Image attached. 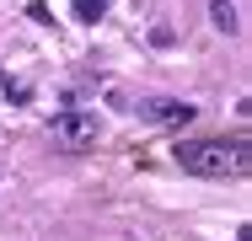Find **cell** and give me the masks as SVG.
<instances>
[{
    "mask_svg": "<svg viewBox=\"0 0 252 241\" xmlns=\"http://www.w3.org/2000/svg\"><path fill=\"white\" fill-rule=\"evenodd\" d=\"M172 161L193 177H247L252 172L247 140H177Z\"/></svg>",
    "mask_w": 252,
    "mask_h": 241,
    "instance_id": "1",
    "label": "cell"
},
{
    "mask_svg": "<svg viewBox=\"0 0 252 241\" xmlns=\"http://www.w3.org/2000/svg\"><path fill=\"white\" fill-rule=\"evenodd\" d=\"M49 134L59 150H92L102 140V123H97V113H59L49 123Z\"/></svg>",
    "mask_w": 252,
    "mask_h": 241,
    "instance_id": "2",
    "label": "cell"
},
{
    "mask_svg": "<svg viewBox=\"0 0 252 241\" xmlns=\"http://www.w3.org/2000/svg\"><path fill=\"white\" fill-rule=\"evenodd\" d=\"M134 113L145 123H172V129H183V123L199 118V107L193 102H177V96H145V102H134Z\"/></svg>",
    "mask_w": 252,
    "mask_h": 241,
    "instance_id": "3",
    "label": "cell"
},
{
    "mask_svg": "<svg viewBox=\"0 0 252 241\" xmlns=\"http://www.w3.org/2000/svg\"><path fill=\"white\" fill-rule=\"evenodd\" d=\"M209 11H215V27L220 32H236V5L231 0H209Z\"/></svg>",
    "mask_w": 252,
    "mask_h": 241,
    "instance_id": "4",
    "label": "cell"
},
{
    "mask_svg": "<svg viewBox=\"0 0 252 241\" xmlns=\"http://www.w3.org/2000/svg\"><path fill=\"white\" fill-rule=\"evenodd\" d=\"M70 11H75V22H102L107 16V0H75Z\"/></svg>",
    "mask_w": 252,
    "mask_h": 241,
    "instance_id": "5",
    "label": "cell"
}]
</instances>
